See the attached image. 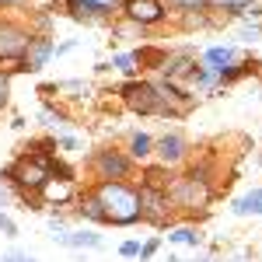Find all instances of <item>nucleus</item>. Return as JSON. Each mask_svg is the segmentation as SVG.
<instances>
[{"label":"nucleus","instance_id":"423d86ee","mask_svg":"<svg viewBox=\"0 0 262 262\" xmlns=\"http://www.w3.org/2000/svg\"><path fill=\"white\" fill-rule=\"evenodd\" d=\"M137 196H140V221H150V224L161 227V224L168 221V192L147 189V185H143Z\"/></svg>","mask_w":262,"mask_h":262},{"label":"nucleus","instance_id":"ddd939ff","mask_svg":"<svg viewBox=\"0 0 262 262\" xmlns=\"http://www.w3.org/2000/svg\"><path fill=\"white\" fill-rule=\"evenodd\" d=\"M53 238H56V242L60 245H70V248H98L101 245V238L98 234H70V231H53Z\"/></svg>","mask_w":262,"mask_h":262},{"label":"nucleus","instance_id":"5701e85b","mask_svg":"<svg viewBox=\"0 0 262 262\" xmlns=\"http://www.w3.org/2000/svg\"><path fill=\"white\" fill-rule=\"evenodd\" d=\"M0 231H4L7 238H14V234H18V227H14V221H7L4 213H0Z\"/></svg>","mask_w":262,"mask_h":262},{"label":"nucleus","instance_id":"cd10ccee","mask_svg":"<svg viewBox=\"0 0 262 262\" xmlns=\"http://www.w3.org/2000/svg\"><path fill=\"white\" fill-rule=\"evenodd\" d=\"M242 39H248V42L259 39V28H255V25H252V28H242Z\"/></svg>","mask_w":262,"mask_h":262},{"label":"nucleus","instance_id":"9b49d317","mask_svg":"<svg viewBox=\"0 0 262 262\" xmlns=\"http://www.w3.org/2000/svg\"><path fill=\"white\" fill-rule=\"evenodd\" d=\"M158 154H161V161L164 164H175V161H182V154H185V140L182 137H161L158 140Z\"/></svg>","mask_w":262,"mask_h":262},{"label":"nucleus","instance_id":"7ed1b4c3","mask_svg":"<svg viewBox=\"0 0 262 262\" xmlns=\"http://www.w3.org/2000/svg\"><path fill=\"white\" fill-rule=\"evenodd\" d=\"M122 98L126 105L133 108V112H143V116H154V112H161L164 116V105H161V95H158V88L154 84H122Z\"/></svg>","mask_w":262,"mask_h":262},{"label":"nucleus","instance_id":"4be33fe9","mask_svg":"<svg viewBox=\"0 0 262 262\" xmlns=\"http://www.w3.org/2000/svg\"><path fill=\"white\" fill-rule=\"evenodd\" d=\"M175 7H182V11H203L206 7V0H171Z\"/></svg>","mask_w":262,"mask_h":262},{"label":"nucleus","instance_id":"1a4fd4ad","mask_svg":"<svg viewBox=\"0 0 262 262\" xmlns=\"http://www.w3.org/2000/svg\"><path fill=\"white\" fill-rule=\"evenodd\" d=\"M95 164H98V171L105 179H126L129 175V158H122L119 150H101L95 158Z\"/></svg>","mask_w":262,"mask_h":262},{"label":"nucleus","instance_id":"9d476101","mask_svg":"<svg viewBox=\"0 0 262 262\" xmlns=\"http://www.w3.org/2000/svg\"><path fill=\"white\" fill-rule=\"evenodd\" d=\"M70 14L77 21H105L112 11L101 7V4H95V0H70Z\"/></svg>","mask_w":262,"mask_h":262},{"label":"nucleus","instance_id":"412c9836","mask_svg":"<svg viewBox=\"0 0 262 262\" xmlns=\"http://www.w3.org/2000/svg\"><path fill=\"white\" fill-rule=\"evenodd\" d=\"M116 67H119L122 74H133L137 70V56H116Z\"/></svg>","mask_w":262,"mask_h":262},{"label":"nucleus","instance_id":"f03ea898","mask_svg":"<svg viewBox=\"0 0 262 262\" xmlns=\"http://www.w3.org/2000/svg\"><path fill=\"white\" fill-rule=\"evenodd\" d=\"M49 171H53L49 158H35V154H28V158H21V161L11 164V168L4 171V179L18 182V185H25V189H42L46 182L53 179Z\"/></svg>","mask_w":262,"mask_h":262},{"label":"nucleus","instance_id":"c85d7f7f","mask_svg":"<svg viewBox=\"0 0 262 262\" xmlns=\"http://www.w3.org/2000/svg\"><path fill=\"white\" fill-rule=\"evenodd\" d=\"M7 101V77H0V105Z\"/></svg>","mask_w":262,"mask_h":262},{"label":"nucleus","instance_id":"0eeeda50","mask_svg":"<svg viewBox=\"0 0 262 262\" xmlns=\"http://www.w3.org/2000/svg\"><path fill=\"white\" fill-rule=\"evenodd\" d=\"M53 53H56L53 39H46V35L32 39V42H28V49H25V56H21V70H28V74L42 70V67H46V60H49Z\"/></svg>","mask_w":262,"mask_h":262},{"label":"nucleus","instance_id":"f3484780","mask_svg":"<svg viewBox=\"0 0 262 262\" xmlns=\"http://www.w3.org/2000/svg\"><path fill=\"white\" fill-rule=\"evenodd\" d=\"M150 147H154V140H150L147 133H137L133 143H129V154H133V158H147V154H150Z\"/></svg>","mask_w":262,"mask_h":262},{"label":"nucleus","instance_id":"20e7f679","mask_svg":"<svg viewBox=\"0 0 262 262\" xmlns=\"http://www.w3.org/2000/svg\"><path fill=\"white\" fill-rule=\"evenodd\" d=\"M171 200L179 206H203L210 200V185L203 179V171H189L185 179H179L171 185Z\"/></svg>","mask_w":262,"mask_h":262},{"label":"nucleus","instance_id":"a211bd4d","mask_svg":"<svg viewBox=\"0 0 262 262\" xmlns=\"http://www.w3.org/2000/svg\"><path fill=\"white\" fill-rule=\"evenodd\" d=\"M81 213H84V217H91V221H101V224H108V221H105V210H101V203L95 200V196H91V200H84Z\"/></svg>","mask_w":262,"mask_h":262},{"label":"nucleus","instance_id":"b1692460","mask_svg":"<svg viewBox=\"0 0 262 262\" xmlns=\"http://www.w3.org/2000/svg\"><path fill=\"white\" fill-rule=\"evenodd\" d=\"M119 252H122V255H140V245H137V242H126Z\"/></svg>","mask_w":262,"mask_h":262},{"label":"nucleus","instance_id":"f8f14e48","mask_svg":"<svg viewBox=\"0 0 262 262\" xmlns=\"http://www.w3.org/2000/svg\"><path fill=\"white\" fill-rule=\"evenodd\" d=\"M42 196L46 200H56V203H67L70 196H74V179H49L46 185H42Z\"/></svg>","mask_w":262,"mask_h":262},{"label":"nucleus","instance_id":"7c9ffc66","mask_svg":"<svg viewBox=\"0 0 262 262\" xmlns=\"http://www.w3.org/2000/svg\"><path fill=\"white\" fill-rule=\"evenodd\" d=\"M0 4H14V0H0Z\"/></svg>","mask_w":262,"mask_h":262},{"label":"nucleus","instance_id":"2eb2a0df","mask_svg":"<svg viewBox=\"0 0 262 262\" xmlns=\"http://www.w3.org/2000/svg\"><path fill=\"white\" fill-rule=\"evenodd\" d=\"M164 70H168V77L175 81V77H185V74H196V67H192V56H168L164 60Z\"/></svg>","mask_w":262,"mask_h":262},{"label":"nucleus","instance_id":"aec40b11","mask_svg":"<svg viewBox=\"0 0 262 262\" xmlns=\"http://www.w3.org/2000/svg\"><path fill=\"white\" fill-rule=\"evenodd\" d=\"M206 4H213V7H231V11L238 14V11H242V7H248L252 0H206Z\"/></svg>","mask_w":262,"mask_h":262},{"label":"nucleus","instance_id":"dca6fc26","mask_svg":"<svg viewBox=\"0 0 262 262\" xmlns=\"http://www.w3.org/2000/svg\"><path fill=\"white\" fill-rule=\"evenodd\" d=\"M227 63H234V49H221V46H217V49H210V53H206V67H210V70H217V74L227 70Z\"/></svg>","mask_w":262,"mask_h":262},{"label":"nucleus","instance_id":"bb28decb","mask_svg":"<svg viewBox=\"0 0 262 262\" xmlns=\"http://www.w3.org/2000/svg\"><path fill=\"white\" fill-rule=\"evenodd\" d=\"M95 4H101V7H108V11H116V7H122L126 0H95Z\"/></svg>","mask_w":262,"mask_h":262},{"label":"nucleus","instance_id":"6e6552de","mask_svg":"<svg viewBox=\"0 0 262 262\" xmlns=\"http://www.w3.org/2000/svg\"><path fill=\"white\" fill-rule=\"evenodd\" d=\"M122 7H126V14L137 21V25H158V21L164 18L161 0H126Z\"/></svg>","mask_w":262,"mask_h":262},{"label":"nucleus","instance_id":"4468645a","mask_svg":"<svg viewBox=\"0 0 262 262\" xmlns=\"http://www.w3.org/2000/svg\"><path fill=\"white\" fill-rule=\"evenodd\" d=\"M234 213H238V217H248V213L262 217V189H252L248 196L234 200Z\"/></svg>","mask_w":262,"mask_h":262},{"label":"nucleus","instance_id":"6ab92c4d","mask_svg":"<svg viewBox=\"0 0 262 262\" xmlns=\"http://www.w3.org/2000/svg\"><path fill=\"white\" fill-rule=\"evenodd\" d=\"M171 242H185V245H200V231H192V227H179L175 234H168Z\"/></svg>","mask_w":262,"mask_h":262},{"label":"nucleus","instance_id":"39448f33","mask_svg":"<svg viewBox=\"0 0 262 262\" xmlns=\"http://www.w3.org/2000/svg\"><path fill=\"white\" fill-rule=\"evenodd\" d=\"M32 35L14 25V21H0V60H11V56H25Z\"/></svg>","mask_w":262,"mask_h":262},{"label":"nucleus","instance_id":"c756f323","mask_svg":"<svg viewBox=\"0 0 262 262\" xmlns=\"http://www.w3.org/2000/svg\"><path fill=\"white\" fill-rule=\"evenodd\" d=\"M4 200H7V192H4V189H0V203H4Z\"/></svg>","mask_w":262,"mask_h":262},{"label":"nucleus","instance_id":"a878e982","mask_svg":"<svg viewBox=\"0 0 262 262\" xmlns=\"http://www.w3.org/2000/svg\"><path fill=\"white\" fill-rule=\"evenodd\" d=\"M154 248H158V242H147L140 248V259H150V255H154Z\"/></svg>","mask_w":262,"mask_h":262},{"label":"nucleus","instance_id":"f257e3e1","mask_svg":"<svg viewBox=\"0 0 262 262\" xmlns=\"http://www.w3.org/2000/svg\"><path fill=\"white\" fill-rule=\"evenodd\" d=\"M95 200L101 203L108 224H137L140 221V196L133 189H126L122 182H105V185H98Z\"/></svg>","mask_w":262,"mask_h":262},{"label":"nucleus","instance_id":"393cba45","mask_svg":"<svg viewBox=\"0 0 262 262\" xmlns=\"http://www.w3.org/2000/svg\"><path fill=\"white\" fill-rule=\"evenodd\" d=\"M0 262H35V259H28V255H18V252H11V255H4Z\"/></svg>","mask_w":262,"mask_h":262}]
</instances>
